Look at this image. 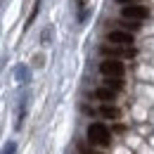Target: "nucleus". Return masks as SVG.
I'll return each mask as SVG.
<instances>
[{"instance_id":"f257e3e1","label":"nucleus","mask_w":154,"mask_h":154,"mask_svg":"<svg viewBox=\"0 0 154 154\" xmlns=\"http://www.w3.org/2000/svg\"><path fill=\"white\" fill-rule=\"evenodd\" d=\"M88 142L90 145H97V147H107L112 142V131L107 128V123H100V121H93L88 126Z\"/></svg>"},{"instance_id":"f03ea898","label":"nucleus","mask_w":154,"mask_h":154,"mask_svg":"<svg viewBox=\"0 0 154 154\" xmlns=\"http://www.w3.org/2000/svg\"><path fill=\"white\" fill-rule=\"evenodd\" d=\"M100 52L104 55V59H133L137 55V50H135L133 45L131 48H123V45H102L100 48Z\"/></svg>"},{"instance_id":"7ed1b4c3","label":"nucleus","mask_w":154,"mask_h":154,"mask_svg":"<svg viewBox=\"0 0 154 154\" xmlns=\"http://www.w3.org/2000/svg\"><path fill=\"white\" fill-rule=\"evenodd\" d=\"M100 74L104 78H123L126 76V66H123V62H119V59H104V62L100 64Z\"/></svg>"},{"instance_id":"20e7f679","label":"nucleus","mask_w":154,"mask_h":154,"mask_svg":"<svg viewBox=\"0 0 154 154\" xmlns=\"http://www.w3.org/2000/svg\"><path fill=\"white\" fill-rule=\"evenodd\" d=\"M149 17V10L145 7V5H123V10H121V19H128V21H145Z\"/></svg>"},{"instance_id":"39448f33","label":"nucleus","mask_w":154,"mask_h":154,"mask_svg":"<svg viewBox=\"0 0 154 154\" xmlns=\"http://www.w3.org/2000/svg\"><path fill=\"white\" fill-rule=\"evenodd\" d=\"M107 43H109V45H123V48H131V45L135 43V36H133V33H128V31H123V29H114V31L107 33Z\"/></svg>"},{"instance_id":"423d86ee","label":"nucleus","mask_w":154,"mask_h":154,"mask_svg":"<svg viewBox=\"0 0 154 154\" xmlns=\"http://www.w3.org/2000/svg\"><path fill=\"white\" fill-rule=\"evenodd\" d=\"M116 95H119V93L112 90V88H107V85H100V88L95 90V97L102 102V104H112V102L116 100Z\"/></svg>"},{"instance_id":"0eeeda50","label":"nucleus","mask_w":154,"mask_h":154,"mask_svg":"<svg viewBox=\"0 0 154 154\" xmlns=\"http://www.w3.org/2000/svg\"><path fill=\"white\" fill-rule=\"evenodd\" d=\"M100 116L107 119V121H116V119H121V109L116 104H102L100 107Z\"/></svg>"},{"instance_id":"6e6552de","label":"nucleus","mask_w":154,"mask_h":154,"mask_svg":"<svg viewBox=\"0 0 154 154\" xmlns=\"http://www.w3.org/2000/svg\"><path fill=\"white\" fill-rule=\"evenodd\" d=\"M102 85H107V88H112V90L119 93V90L123 88V78H104V83H102Z\"/></svg>"},{"instance_id":"1a4fd4ad","label":"nucleus","mask_w":154,"mask_h":154,"mask_svg":"<svg viewBox=\"0 0 154 154\" xmlns=\"http://www.w3.org/2000/svg\"><path fill=\"white\" fill-rule=\"evenodd\" d=\"M121 29L123 31H128V33H133L140 29V21H128V19H121Z\"/></svg>"},{"instance_id":"9d476101","label":"nucleus","mask_w":154,"mask_h":154,"mask_svg":"<svg viewBox=\"0 0 154 154\" xmlns=\"http://www.w3.org/2000/svg\"><path fill=\"white\" fill-rule=\"evenodd\" d=\"M78 152L81 154H102V152H97L95 147H90V142H81L78 145Z\"/></svg>"},{"instance_id":"9b49d317","label":"nucleus","mask_w":154,"mask_h":154,"mask_svg":"<svg viewBox=\"0 0 154 154\" xmlns=\"http://www.w3.org/2000/svg\"><path fill=\"white\" fill-rule=\"evenodd\" d=\"M14 149H17V145H14V142H7V145L2 147V152H0V154H14Z\"/></svg>"}]
</instances>
